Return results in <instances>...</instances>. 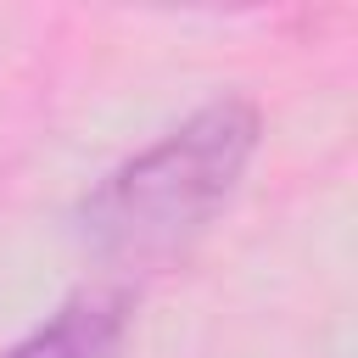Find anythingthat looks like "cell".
I'll list each match as a JSON object with an SVG mask.
<instances>
[{
	"label": "cell",
	"mask_w": 358,
	"mask_h": 358,
	"mask_svg": "<svg viewBox=\"0 0 358 358\" xmlns=\"http://www.w3.org/2000/svg\"><path fill=\"white\" fill-rule=\"evenodd\" d=\"M257 134H263V117L241 95H224L190 112L179 129H168L157 145L112 168L84 196L78 229L90 252L117 263H145L185 246L196 229H207V218L241 185L257 151Z\"/></svg>",
	"instance_id": "cell-1"
},
{
	"label": "cell",
	"mask_w": 358,
	"mask_h": 358,
	"mask_svg": "<svg viewBox=\"0 0 358 358\" xmlns=\"http://www.w3.org/2000/svg\"><path fill=\"white\" fill-rule=\"evenodd\" d=\"M129 291L106 285V291H78L67 296L39 330H28L17 347H6L0 358H112L123 330H129Z\"/></svg>",
	"instance_id": "cell-2"
}]
</instances>
